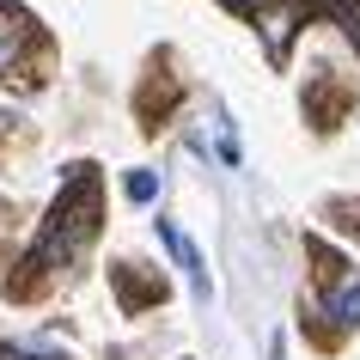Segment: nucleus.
<instances>
[{"mask_svg":"<svg viewBox=\"0 0 360 360\" xmlns=\"http://www.w3.org/2000/svg\"><path fill=\"white\" fill-rule=\"evenodd\" d=\"M86 238H92V177H74V190L56 202V220L37 245V263H68Z\"/></svg>","mask_w":360,"mask_h":360,"instance_id":"1","label":"nucleus"},{"mask_svg":"<svg viewBox=\"0 0 360 360\" xmlns=\"http://www.w3.org/2000/svg\"><path fill=\"white\" fill-rule=\"evenodd\" d=\"M159 238H165V250L177 257V263H184V275H190V287H195V300H208L214 287H208V269H202V257H195V245H190V238H184L177 226H171V220H159Z\"/></svg>","mask_w":360,"mask_h":360,"instance_id":"2","label":"nucleus"},{"mask_svg":"<svg viewBox=\"0 0 360 360\" xmlns=\"http://www.w3.org/2000/svg\"><path fill=\"white\" fill-rule=\"evenodd\" d=\"M19 37H25L19 13H13V6H0V74H6V68H13V56H19Z\"/></svg>","mask_w":360,"mask_h":360,"instance_id":"3","label":"nucleus"},{"mask_svg":"<svg viewBox=\"0 0 360 360\" xmlns=\"http://www.w3.org/2000/svg\"><path fill=\"white\" fill-rule=\"evenodd\" d=\"M330 318L336 323H360V281H348V287L330 293Z\"/></svg>","mask_w":360,"mask_h":360,"instance_id":"4","label":"nucleus"},{"mask_svg":"<svg viewBox=\"0 0 360 360\" xmlns=\"http://www.w3.org/2000/svg\"><path fill=\"white\" fill-rule=\"evenodd\" d=\"M122 190H129V202H153V195H159V177H153V171H129Z\"/></svg>","mask_w":360,"mask_h":360,"instance_id":"5","label":"nucleus"},{"mask_svg":"<svg viewBox=\"0 0 360 360\" xmlns=\"http://www.w3.org/2000/svg\"><path fill=\"white\" fill-rule=\"evenodd\" d=\"M0 360H61V354H49V348H13V342H6Z\"/></svg>","mask_w":360,"mask_h":360,"instance_id":"6","label":"nucleus"},{"mask_svg":"<svg viewBox=\"0 0 360 360\" xmlns=\"http://www.w3.org/2000/svg\"><path fill=\"white\" fill-rule=\"evenodd\" d=\"M226 6H257V0H226Z\"/></svg>","mask_w":360,"mask_h":360,"instance_id":"7","label":"nucleus"}]
</instances>
